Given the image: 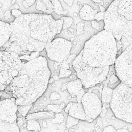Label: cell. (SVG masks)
Returning a JSON list of instances; mask_svg holds the SVG:
<instances>
[{"mask_svg": "<svg viewBox=\"0 0 132 132\" xmlns=\"http://www.w3.org/2000/svg\"><path fill=\"white\" fill-rule=\"evenodd\" d=\"M11 45L7 51L18 55L40 52L62 30L63 20H55L52 15L23 14L11 23Z\"/></svg>", "mask_w": 132, "mask_h": 132, "instance_id": "cell-1", "label": "cell"}, {"mask_svg": "<svg viewBox=\"0 0 132 132\" xmlns=\"http://www.w3.org/2000/svg\"><path fill=\"white\" fill-rule=\"evenodd\" d=\"M51 75L47 59L43 56L23 63L19 73L9 86L16 104H33L47 90Z\"/></svg>", "mask_w": 132, "mask_h": 132, "instance_id": "cell-2", "label": "cell"}, {"mask_svg": "<svg viewBox=\"0 0 132 132\" xmlns=\"http://www.w3.org/2000/svg\"><path fill=\"white\" fill-rule=\"evenodd\" d=\"M104 29L117 40L118 57L132 44V0H114L105 12Z\"/></svg>", "mask_w": 132, "mask_h": 132, "instance_id": "cell-3", "label": "cell"}, {"mask_svg": "<svg viewBox=\"0 0 132 132\" xmlns=\"http://www.w3.org/2000/svg\"><path fill=\"white\" fill-rule=\"evenodd\" d=\"M80 53L82 60L91 67H110L118 57L117 40L112 32L103 29L85 42Z\"/></svg>", "mask_w": 132, "mask_h": 132, "instance_id": "cell-4", "label": "cell"}, {"mask_svg": "<svg viewBox=\"0 0 132 132\" xmlns=\"http://www.w3.org/2000/svg\"><path fill=\"white\" fill-rule=\"evenodd\" d=\"M110 106L116 118L132 124V87L121 82L114 89Z\"/></svg>", "mask_w": 132, "mask_h": 132, "instance_id": "cell-5", "label": "cell"}, {"mask_svg": "<svg viewBox=\"0 0 132 132\" xmlns=\"http://www.w3.org/2000/svg\"><path fill=\"white\" fill-rule=\"evenodd\" d=\"M78 78L81 81L85 88H89L106 80L110 67H94L82 60L80 53L72 63Z\"/></svg>", "mask_w": 132, "mask_h": 132, "instance_id": "cell-6", "label": "cell"}, {"mask_svg": "<svg viewBox=\"0 0 132 132\" xmlns=\"http://www.w3.org/2000/svg\"><path fill=\"white\" fill-rule=\"evenodd\" d=\"M0 90L4 91L21 70V59L15 52H0Z\"/></svg>", "mask_w": 132, "mask_h": 132, "instance_id": "cell-7", "label": "cell"}, {"mask_svg": "<svg viewBox=\"0 0 132 132\" xmlns=\"http://www.w3.org/2000/svg\"><path fill=\"white\" fill-rule=\"evenodd\" d=\"M1 21L10 23L14 22L11 11L18 9L23 14H43L37 10V0H1Z\"/></svg>", "mask_w": 132, "mask_h": 132, "instance_id": "cell-8", "label": "cell"}, {"mask_svg": "<svg viewBox=\"0 0 132 132\" xmlns=\"http://www.w3.org/2000/svg\"><path fill=\"white\" fill-rule=\"evenodd\" d=\"M72 49V43L62 37H57L47 45L45 50L51 60L58 63L67 61Z\"/></svg>", "mask_w": 132, "mask_h": 132, "instance_id": "cell-9", "label": "cell"}, {"mask_svg": "<svg viewBox=\"0 0 132 132\" xmlns=\"http://www.w3.org/2000/svg\"><path fill=\"white\" fill-rule=\"evenodd\" d=\"M115 70L122 83L132 87V44L117 57L115 63Z\"/></svg>", "mask_w": 132, "mask_h": 132, "instance_id": "cell-10", "label": "cell"}, {"mask_svg": "<svg viewBox=\"0 0 132 132\" xmlns=\"http://www.w3.org/2000/svg\"><path fill=\"white\" fill-rule=\"evenodd\" d=\"M86 114L95 120L100 115L102 111V101L97 94L94 92H86L82 99Z\"/></svg>", "mask_w": 132, "mask_h": 132, "instance_id": "cell-11", "label": "cell"}, {"mask_svg": "<svg viewBox=\"0 0 132 132\" xmlns=\"http://www.w3.org/2000/svg\"><path fill=\"white\" fill-rule=\"evenodd\" d=\"M18 105L16 99L12 97L0 101V119L8 123H14L17 121Z\"/></svg>", "mask_w": 132, "mask_h": 132, "instance_id": "cell-12", "label": "cell"}, {"mask_svg": "<svg viewBox=\"0 0 132 132\" xmlns=\"http://www.w3.org/2000/svg\"><path fill=\"white\" fill-rule=\"evenodd\" d=\"M68 114L70 116L76 118L79 120H86L88 122V123H92L94 121L92 119L89 118L86 114L82 103H72Z\"/></svg>", "mask_w": 132, "mask_h": 132, "instance_id": "cell-13", "label": "cell"}, {"mask_svg": "<svg viewBox=\"0 0 132 132\" xmlns=\"http://www.w3.org/2000/svg\"><path fill=\"white\" fill-rule=\"evenodd\" d=\"M97 9H95L93 7L87 4H84L80 9L79 16L82 20L85 21H92L95 20V15L98 12Z\"/></svg>", "mask_w": 132, "mask_h": 132, "instance_id": "cell-14", "label": "cell"}, {"mask_svg": "<svg viewBox=\"0 0 132 132\" xmlns=\"http://www.w3.org/2000/svg\"><path fill=\"white\" fill-rule=\"evenodd\" d=\"M0 48L5 45L9 40L12 34V28L10 23L0 21Z\"/></svg>", "mask_w": 132, "mask_h": 132, "instance_id": "cell-15", "label": "cell"}, {"mask_svg": "<svg viewBox=\"0 0 132 132\" xmlns=\"http://www.w3.org/2000/svg\"><path fill=\"white\" fill-rule=\"evenodd\" d=\"M83 84L79 78L66 83L67 90L72 95L76 96L78 92L83 89Z\"/></svg>", "mask_w": 132, "mask_h": 132, "instance_id": "cell-16", "label": "cell"}, {"mask_svg": "<svg viewBox=\"0 0 132 132\" xmlns=\"http://www.w3.org/2000/svg\"><path fill=\"white\" fill-rule=\"evenodd\" d=\"M55 114L53 111H41L30 114H28L25 117L26 120H42L46 119H53L55 117Z\"/></svg>", "mask_w": 132, "mask_h": 132, "instance_id": "cell-17", "label": "cell"}, {"mask_svg": "<svg viewBox=\"0 0 132 132\" xmlns=\"http://www.w3.org/2000/svg\"><path fill=\"white\" fill-rule=\"evenodd\" d=\"M0 132H20L17 122L8 123L4 121L0 122Z\"/></svg>", "mask_w": 132, "mask_h": 132, "instance_id": "cell-18", "label": "cell"}, {"mask_svg": "<svg viewBox=\"0 0 132 132\" xmlns=\"http://www.w3.org/2000/svg\"><path fill=\"white\" fill-rule=\"evenodd\" d=\"M114 90L109 87H104L102 91L101 100L102 103L110 104L113 98Z\"/></svg>", "mask_w": 132, "mask_h": 132, "instance_id": "cell-19", "label": "cell"}, {"mask_svg": "<svg viewBox=\"0 0 132 132\" xmlns=\"http://www.w3.org/2000/svg\"><path fill=\"white\" fill-rule=\"evenodd\" d=\"M26 128L28 130L32 131H40L41 127L38 120H28L26 124Z\"/></svg>", "mask_w": 132, "mask_h": 132, "instance_id": "cell-20", "label": "cell"}, {"mask_svg": "<svg viewBox=\"0 0 132 132\" xmlns=\"http://www.w3.org/2000/svg\"><path fill=\"white\" fill-rule=\"evenodd\" d=\"M32 106V104L29 105H18V111L22 117H26Z\"/></svg>", "mask_w": 132, "mask_h": 132, "instance_id": "cell-21", "label": "cell"}, {"mask_svg": "<svg viewBox=\"0 0 132 132\" xmlns=\"http://www.w3.org/2000/svg\"><path fill=\"white\" fill-rule=\"evenodd\" d=\"M79 120H80L77 119L76 118H75L71 116H70V115H68L67 118V121H66V128L69 129L73 126H75L76 125H77L78 123Z\"/></svg>", "mask_w": 132, "mask_h": 132, "instance_id": "cell-22", "label": "cell"}, {"mask_svg": "<svg viewBox=\"0 0 132 132\" xmlns=\"http://www.w3.org/2000/svg\"><path fill=\"white\" fill-rule=\"evenodd\" d=\"M60 19H62L63 20V25L62 30H64L68 29L70 26L73 24V20L71 17H61Z\"/></svg>", "mask_w": 132, "mask_h": 132, "instance_id": "cell-23", "label": "cell"}, {"mask_svg": "<svg viewBox=\"0 0 132 132\" xmlns=\"http://www.w3.org/2000/svg\"><path fill=\"white\" fill-rule=\"evenodd\" d=\"M63 115L61 113H58L55 114L54 119L52 120V123L53 124H61L63 121Z\"/></svg>", "mask_w": 132, "mask_h": 132, "instance_id": "cell-24", "label": "cell"}, {"mask_svg": "<svg viewBox=\"0 0 132 132\" xmlns=\"http://www.w3.org/2000/svg\"><path fill=\"white\" fill-rule=\"evenodd\" d=\"M72 74V72L67 69L61 68L59 72V78L68 77Z\"/></svg>", "mask_w": 132, "mask_h": 132, "instance_id": "cell-25", "label": "cell"}, {"mask_svg": "<svg viewBox=\"0 0 132 132\" xmlns=\"http://www.w3.org/2000/svg\"><path fill=\"white\" fill-rule=\"evenodd\" d=\"M118 81H120V80L119 79L117 76L115 75H112L109 78L108 84L109 85H112L114 84H116Z\"/></svg>", "mask_w": 132, "mask_h": 132, "instance_id": "cell-26", "label": "cell"}, {"mask_svg": "<svg viewBox=\"0 0 132 132\" xmlns=\"http://www.w3.org/2000/svg\"><path fill=\"white\" fill-rule=\"evenodd\" d=\"M105 16V12H99L95 15V20L97 21H104Z\"/></svg>", "mask_w": 132, "mask_h": 132, "instance_id": "cell-27", "label": "cell"}, {"mask_svg": "<svg viewBox=\"0 0 132 132\" xmlns=\"http://www.w3.org/2000/svg\"><path fill=\"white\" fill-rule=\"evenodd\" d=\"M85 94V91H84V90H83V89H82V90H81L80 92H78V93L77 94V95H76L77 96V103H81L82 97H83Z\"/></svg>", "mask_w": 132, "mask_h": 132, "instance_id": "cell-28", "label": "cell"}, {"mask_svg": "<svg viewBox=\"0 0 132 132\" xmlns=\"http://www.w3.org/2000/svg\"><path fill=\"white\" fill-rule=\"evenodd\" d=\"M40 56V53L39 52H32L30 55V60H32L36 58H38Z\"/></svg>", "mask_w": 132, "mask_h": 132, "instance_id": "cell-29", "label": "cell"}, {"mask_svg": "<svg viewBox=\"0 0 132 132\" xmlns=\"http://www.w3.org/2000/svg\"><path fill=\"white\" fill-rule=\"evenodd\" d=\"M48 108L49 110L51 111H52L53 112H57L58 110H59V109H60V106H57V105H48Z\"/></svg>", "mask_w": 132, "mask_h": 132, "instance_id": "cell-30", "label": "cell"}, {"mask_svg": "<svg viewBox=\"0 0 132 132\" xmlns=\"http://www.w3.org/2000/svg\"><path fill=\"white\" fill-rule=\"evenodd\" d=\"M91 25H92V27L94 29L97 30H100V24H99L97 21H96V20L92 21L91 22Z\"/></svg>", "mask_w": 132, "mask_h": 132, "instance_id": "cell-31", "label": "cell"}, {"mask_svg": "<svg viewBox=\"0 0 132 132\" xmlns=\"http://www.w3.org/2000/svg\"><path fill=\"white\" fill-rule=\"evenodd\" d=\"M103 132H117V130L113 126L109 125V126L105 128Z\"/></svg>", "mask_w": 132, "mask_h": 132, "instance_id": "cell-32", "label": "cell"}, {"mask_svg": "<svg viewBox=\"0 0 132 132\" xmlns=\"http://www.w3.org/2000/svg\"><path fill=\"white\" fill-rule=\"evenodd\" d=\"M16 122H17V124L19 127H21L22 125L24 124V120H23V119L22 118H18Z\"/></svg>", "mask_w": 132, "mask_h": 132, "instance_id": "cell-33", "label": "cell"}, {"mask_svg": "<svg viewBox=\"0 0 132 132\" xmlns=\"http://www.w3.org/2000/svg\"><path fill=\"white\" fill-rule=\"evenodd\" d=\"M72 104V102H70V103H69L67 104V106L65 107V109H64V111H65V113H68L69 110H70V108H71V106Z\"/></svg>", "mask_w": 132, "mask_h": 132, "instance_id": "cell-34", "label": "cell"}, {"mask_svg": "<svg viewBox=\"0 0 132 132\" xmlns=\"http://www.w3.org/2000/svg\"><path fill=\"white\" fill-rule=\"evenodd\" d=\"M61 90L62 91H64L65 90H67V88H66V83L62 85L61 88Z\"/></svg>", "mask_w": 132, "mask_h": 132, "instance_id": "cell-35", "label": "cell"}, {"mask_svg": "<svg viewBox=\"0 0 132 132\" xmlns=\"http://www.w3.org/2000/svg\"><path fill=\"white\" fill-rule=\"evenodd\" d=\"M117 132H129L127 129H119L117 130Z\"/></svg>", "mask_w": 132, "mask_h": 132, "instance_id": "cell-36", "label": "cell"}, {"mask_svg": "<svg viewBox=\"0 0 132 132\" xmlns=\"http://www.w3.org/2000/svg\"><path fill=\"white\" fill-rule=\"evenodd\" d=\"M55 80L53 78H51L50 80H49V84H52L53 82H54Z\"/></svg>", "mask_w": 132, "mask_h": 132, "instance_id": "cell-37", "label": "cell"}, {"mask_svg": "<svg viewBox=\"0 0 132 132\" xmlns=\"http://www.w3.org/2000/svg\"><path fill=\"white\" fill-rule=\"evenodd\" d=\"M53 78L54 79V80H58L59 78V76H55L53 77Z\"/></svg>", "mask_w": 132, "mask_h": 132, "instance_id": "cell-38", "label": "cell"}, {"mask_svg": "<svg viewBox=\"0 0 132 132\" xmlns=\"http://www.w3.org/2000/svg\"><path fill=\"white\" fill-rule=\"evenodd\" d=\"M32 132H39V131H32Z\"/></svg>", "mask_w": 132, "mask_h": 132, "instance_id": "cell-39", "label": "cell"}, {"mask_svg": "<svg viewBox=\"0 0 132 132\" xmlns=\"http://www.w3.org/2000/svg\"><path fill=\"white\" fill-rule=\"evenodd\" d=\"M112 1H114V0H112Z\"/></svg>", "mask_w": 132, "mask_h": 132, "instance_id": "cell-40", "label": "cell"}]
</instances>
